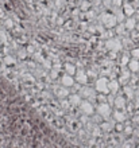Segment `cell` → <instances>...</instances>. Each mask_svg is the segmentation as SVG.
Segmentation results:
<instances>
[{
  "label": "cell",
  "mask_w": 139,
  "mask_h": 148,
  "mask_svg": "<svg viewBox=\"0 0 139 148\" xmlns=\"http://www.w3.org/2000/svg\"><path fill=\"white\" fill-rule=\"evenodd\" d=\"M112 119L116 123H124V121L127 120V114H126L124 109H115L112 112Z\"/></svg>",
  "instance_id": "9"
},
{
  "label": "cell",
  "mask_w": 139,
  "mask_h": 148,
  "mask_svg": "<svg viewBox=\"0 0 139 148\" xmlns=\"http://www.w3.org/2000/svg\"><path fill=\"white\" fill-rule=\"evenodd\" d=\"M124 0H112V7H122Z\"/></svg>",
  "instance_id": "24"
},
{
  "label": "cell",
  "mask_w": 139,
  "mask_h": 148,
  "mask_svg": "<svg viewBox=\"0 0 139 148\" xmlns=\"http://www.w3.org/2000/svg\"><path fill=\"white\" fill-rule=\"evenodd\" d=\"M127 28L124 26V22H122L120 24H116L115 26V34L116 35H124V31H126Z\"/></svg>",
  "instance_id": "20"
},
{
  "label": "cell",
  "mask_w": 139,
  "mask_h": 148,
  "mask_svg": "<svg viewBox=\"0 0 139 148\" xmlns=\"http://www.w3.org/2000/svg\"><path fill=\"white\" fill-rule=\"evenodd\" d=\"M76 84V79H74L73 75H70V74H64L61 77V85L62 86H66V88H72V86Z\"/></svg>",
  "instance_id": "10"
},
{
  "label": "cell",
  "mask_w": 139,
  "mask_h": 148,
  "mask_svg": "<svg viewBox=\"0 0 139 148\" xmlns=\"http://www.w3.org/2000/svg\"><path fill=\"white\" fill-rule=\"evenodd\" d=\"M80 109H81L82 113L88 114V116H92L93 113L96 112V108L93 106L92 101H89V100H86V98H84V100L81 101V104H80Z\"/></svg>",
  "instance_id": "4"
},
{
  "label": "cell",
  "mask_w": 139,
  "mask_h": 148,
  "mask_svg": "<svg viewBox=\"0 0 139 148\" xmlns=\"http://www.w3.org/2000/svg\"><path fill=\"white\" fill-rule=\"evenodd\" d=\"M96 101L97 102H105L107 101V94L105 93H99L96 96Z\"/></svg>",
  "instance_id": "21"
},
{
  "label": "cell",
  "mask_w": 139,
  "mask_h": 148,
  "mask_svg": "<svg viewBox=\"0 0 139 148\" xmlns=\"http://www.w3.org/2000/svg\"><path fill=\"white\" fill-rule=\"evenodd\" d=\"M120 84H119V81L118 79H111L109 81V84H108V88H109V93H112V94H118L119 93V90H120Z\"/></svg>",
  "instance_id": "11"
},
{
  "label": "cell",
  "mask_w": 139,
  "mask_h": 148,
  "mask_svg": "<svg viewBox=\"0 0 139 148\" xmlns=\"http://www.w3.org/2000/svg\"><path fill=\"white\" fill-rule=\"evenodd\" d=\"M130 59H131V54L130 53H124L122 57H120V66H127L128 62H130Z\"/></svg>",
  "instance_id": "17"
},
{
  "label": "cell",
  "mask_w": 139,
  "mask_h": 148,
  "mask_svg": "<svg viewBox=\"0 0 139 148\" xmlns=\"http://www.w3.org/2000/svg\"><path fill=\"white\" fill-rule=\"evenodd\" d=\"M96 112L100 114L104 120H111L112 117V105L108 101L105 102H99V105L96 106Z\"/></svg>",
  "instance_id": "2"
},
{
  "label": "cell",
  "mask_w": 139,
  "mask_h": 148,
  "mask_svg": "<svg viewBox=\"0 0 139 148\" xmlns=\"http://www.w3.org/2000/svg\"><path fill=\"white\" fill-rule=\"evenodd\" d=\"M81 96H80V93H70L69 94V102L70 105L73 106H80V104H81Z\"/></svg>",
  "instance_id": "12"
},
{
  "label": "cell",
  "mask_w": 139,
  "mask_h": 148,
  "mask_svg": "<svg viewBox=\"0 0 139 148\" xmlns=\"http://www.w3.org/2000/svg\"><path fill=\"white\" fill-rule=\"evenodd\" d=\"M27 51H30V54H31V53H33V51H34V49H33V47H27Z\"/></svg>",
  "instance_id": "29"
},
{
  "label": "cell",
  "mask_w": 139,
  "mask_h": 148,
  "mask_svg": "<svg viewBox=\"0 0 139 148\" xmlns=\"http://www.w3.org/2000/svg\"><path fill=\"white\" fill-rule=\"evenodd\" d=\"M86 8H89V3H86V1H84L81 5V10L82 11H86Z\"/></svg>",
  "instance_id": "26"
},
{
  "label": "cell",
  "mask_w": 139,
  "mask_h": 148,
  "mask_svg": "<svg viewBox=\"0 0 139 148\" xmlns=\"http://www.w3.org/2000/svg\"><path fill=\"white\" fill-rule=\"evenodd\" d=\"M64 69H65V71L68 74H70V75H74V74H76V71H77L76 66H74V65H72V63H65V65H64Z\"/></svg>",
  "instance_id": "19"
},
{
  "label": "cell",
  "mask_w": 139,
  "mask_h": 148,
  "mask_svg": "<svg viewBox=\"0 0 139 148\" xmlns=\"http://www.w3.org/2000/svg\"><path fill=\"white\" fill-rule=\"evenodd\" d=\"M109 81L105 77H100L96 79V84H95V89H96L97 93H109V88H108Z\"/></svg>",
  "instance_id": "3"
},
{
  "label": "cell",
  "mask_w": 139,
  "mask_h": 148,
  "mask_svg": "<svg viewBox=\"0 0 139 148\" xmlns=\"http://www.w3.org/2000/svg\"><path fill=\"white\" fill-rule=\"evenodd\" d=\"M124 26L127 28V31H134V28L136 27V20L131 16H128V19L124 20Z\"/></svg>",
  "instance_id": "16"
},
{
  "label": "cell",
  "mask_w": 139,
  "mask_h": 148,
  "mask_svg": "<svg viewBox=\"0 0 139 148\" xmlns=\"http://www.w3.org/2000/svg\"><path fill=\"white\" fill-rule=\"evenodd\" d=\"M138 135H139V132H138Z\"/></svg>",
  "instance_id": "30"
},
{
  "label": "cell",
  "mask_w": 139,
  "mask_h": 148,
  "mask_svg": "<svg viewBox=\"0 0 139 148\" xmlns=\"http://www.w3.org/2000/svg\"><path fill=\"white\" fill-rule=\"evenodd\" d=\"M127 67L130 69L131 73H138L139 71V59H135V58H131L130 62H128Z\"/></svg>",
  "instance_id": "15"
},
{
  "label": "cell",
  "mask_w": 139,
  "mask_h": 148,
  "mask_svg": "<svg viewBox=\"0 0 139 148\" xmlns=\"http://www.w3.org/2000/svg\"><path fill=\"white\" fill-rule=\"evenodd\" d=\"M127 106V98L124 94H116L115 100H113V108L115 109H126Z\"/></svg>",
  "instance_id": "6"
},
{
  "label": "cell",
  "mask_w": 139,
  "mask_h": 148,
  "mask_svg": "<svg viewBox=\"0 0 139 148\" xmlns=\"http://www.w3.org/2000/svg\"><path fill=\"white\" fill-rule=\"evenodd\" d=\"M74 79H76V82H78L80 85H86L89 81V77H88V73H85L84 70H77L76 71V74H74Z\"/></svg>",
  "instance_id": "8"
},
{
  "label": "cell",
  "mask_w": 139,
  "mask_h": 148,
  "mask_svg": "<svg viewBox=\"0 0 139 148\" xmlns=\"http://www.w3.org/2000/svg\"><path fill=\"white\" fill-rule=\"evenodd\" d=\"M131 71H130V69H123L122 70V73H120V75H119V78H118V81H119V84L122 86H124V85H127L128 82H130V79H131Z\"/></svg>",
  "instance_id": "7"
},
{
  "label": "cell",
  "mask_w": 139,
  "mask_h": 148,
  "mask_svg": "<svg viewBox=\"0 0 139 148\" xmlns=\"http://www.w3.org/2000/svg\"><path fill=\"white\" fill-rule=\"evenodd\" d=\"M123 93H124V96H126L127 98H132L134 96H135V92L132 90V88H130V86H128V84L123 86Z\"/></svg>",
  "instance_id": "18"
},
{
  "label": "cell",
  "mask_w": 139,
  "mask_h": 148,
  "mask_svg": "<svg viewBox=\"0 0 139 148\" xmlns=\"http://www.w3.org/2000/svg\"><path fill=\"white\" fill-rule=\"evenodd\" d=\"M122 10H123V12H124V15H126V16H132V15H134V12H135L134 7H132L128 1H123Z\"/></svg>",
  "instance_id": "14"
},
{
  "label": "cell",
  "mask_w": 139,
  "mask_h": 148,
  "mask_svg": "<svg viewBox=\"0 0 139 148\" xmlns=\"http://www.w3.org/2000/svg\"><path fill=\"white\" fill-rule=\"evenodd\" d=\"M6 24H7L8 27H11V26H12V23H11V22H10V19H8L7 22H6Z\"/></svg>",
  "instance_id": "28"
},
{
  "label": "cell",
  "mask_w": 139,
  "mask_h": 148,
  "mask_svg": "<svg viewBox=\"0 0 139 148\" xmlns=\"http://www.w3.org/2000/svg\"><path fill=\"white\" fill-rule=\"evenodd\" d=\"M100 22L103 23V26H104L105 28H109V30H111V28H115V26L119 23L113 12H104V14H101Z\"/></svg>",
  "instance_id": "1"
},
{
  "label": "cell",
  "mask_w": 139,
  "mask_h": 148,
  "mask_svg": "<svg viewBox=\"0 0 139 148\" xmlns=\"http://www.w3.org/2000/svg\"><path fill=\"white\" fill-rule=\"evenodd\" d=\"M130 54H131V58L139 59V47H136V49H132V50L130 51Z\"/></svg>",
  "instance_id": "22"
},
{
  "label": "cell",
  "mask_w": 139,
  "mask_h": 148,
  "mask_svg": "<svg viewBox=\"0 0 139 148\" xmlns=\"http://www.w3.org/2000/svg\"><path fill=\"white\" fill-rule=\"evenodd\" d=\"M4 62L7 63V65H14V62H15V61L12 59V57H10V55H7V57L4 58Z\"/></svg>",
  "instance_id": "25"
},
{
  "label": "cell",
  "mask_w": 139,
  "mask_h": 148,
  "mask_svg": "<svg viewBox=\"0 0 139 148\" xmlns=\"http://www.w3.org/2000/svg\"><path fill=\"white\" fill-rule=\"evenodd\" d=\"M134 105H135V109H139V97H136L135 102H134Z\"/></svg>",
  "instance_id": "27"
},
{
  "label": "cell",
  "mask_w": 139,
  "mask_h": 148,
  "mask_svg": "<svg viewBox=\"0 0 139 148\" xmlns=\"http://www.w3.org/2000/svg\"><path fill=\"white\" fill-rule=\"evenodd\" d=\"M105 47L109 49L111 51H120L122 50V47H123V43L120 42L119 39H115V38H109L107 42H105Z\"/></svg>",
  "instance_id": "5"
},
{
  "label": "cell",
  "mask_w": 139,
  "mask_h": 148,
  "mask_svg": "<svg viewBox=\"0 0 139 148\" xmlns=\"http://www.w3.org/2000/svg\"><path fill=\"white\" fill-rule=\"evenodd\" d=\"M55 94H57V97H58V98L64 100V98L69 97L70 90H69V88H66V86H62V85H61V88H58V90L55 92Z\"/></svg>",
  "instance_id": "13"
},
{
  "label": "cell",
  "mask_w": 139,
  "mask_h": 148,
  "mask_svg": "<svg viewBox=\"0 0 139 148\" xmlns=\"http://www.w3.org/2000/svg\"><path fill=\"white\" fill-rule=\"evenodd\" d=\"M115 131L116 132H123L124 131V123H115Z\"/></svg>",
  "instance_id": "23"
}]
</instances>
